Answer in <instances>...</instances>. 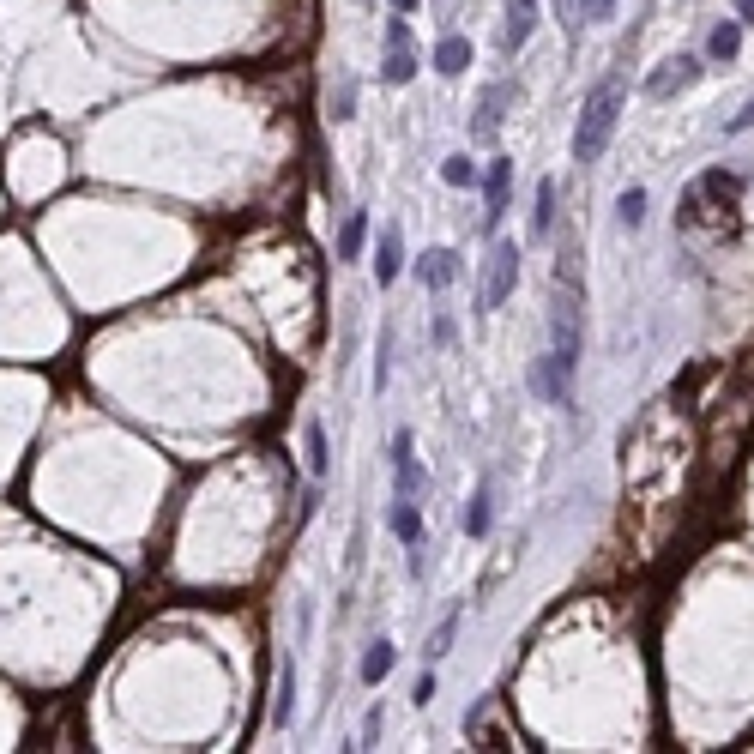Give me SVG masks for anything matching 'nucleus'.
<instances>
[{"label": "nucleus", "instance_id": "a211bd4d", "mask_svg": "<svg viewBox=\"0 0 754 754\" xmlns=\"http://www.w3.org/2000/svg\"><path fill=\"white\" fill-rule=\"evenodd\" d=\"M700 194H712V200H724V206H730V200L742 194V181H736V175H724V169H712V175L700 181Z\"/></svg>", "mask_w": 754, "mask_h": 754}, {"label": "nucleus", "instance_id": "c756f323", "mask_svg": "<svg viewBox=\"0 0 754 754\" xmlns=\"http://www.w3.org/2000/svg\"><path fill=\"white\" fill-rule=\"evenodd\" d=\"M411 7H417V0H393V13H411Z\"/></svg>", "mask_w": 754, "mask_h": 754}, {"label": "nucleus", "instance_id": "0eeeda50", "mask_svg": "<svg viewBox=\"0 0 754 754\" xmlns=\"http://www.w3.org/2000/svg\"><path fill=\"white\" fill-rule=\"evenodd\" d=\"M531 25H537V0H507L501 49H507V55H519V49H525V37H531Z\"/></svg>", "mask_w": 754, "mask_h": 754}, {"label": "nucleus", "instance_id": "c85d7f7f", "mask_svg": "<svg viewBox=\"0 0 754 754\" xmlns=\"http://www.w3.org/2000/svg\"><path fill=\"white\" fill-rule=\"evenodd\" d=\"M736 13H742V19H754V0H736Z\"/></svg>", "mask_w": 754, "mask_h": 754}, {"label": "nucleus", "instance_id": "2eb2a0df", "mask_svg": "<svg viewBox=\"0 0 754 754\" xmlns=\"http://www.w3.org/2000/svg\"><path fill=\"white\" fill-rule=\"evenodd\" d=\"M290 712H296V670L284 664V670H278V706H272V730H284V724H290Z\"/></svg>", "mask_w": 754, "mask_h": 754}, {"label": "nucleus", "instance_id": "6ab92c4d", "mask_svg": "<svg viewBox=\"0 0 754 754\" xmlns=\"http://www.w3.org/2000/svg\"><path fill=\"white\" fill-rule=\"evenodd\" d=\"M393 670V646L381 640V646H368V658H362V682H381Z\"/></svg>", "mask_w": 754, "mask_h": 754}, {"label": "nucleus", "instance_id": "dca6fc26", "mask_svg": "<svg viewBox=\"0 0 754 754\" xmlns=\"http://www.w3.org/2000/svg\"><path fill=\"white\" fill-rule=\"evenodd\" d=\"M362 236H368V218H362V212H350V218H344V230H338V254H344V260H356V254H362Z\"/></svg>", "mask_w": 754, "mask_h": 754}, {"label": "nucleus", "instance_id": "1a4fd4ad", "mask_svg": "<svg viewBox=\"0 0 754 754\" xmlns=\"http://www.w3.org/2000/svg\"><path fill=\"white\" fill-rule=\"evenodd\" d=\"M387 525H393V537H399V543H411V549L423 543V513H417V501H399V495H393Z\"/></svg>", "mask_w": 754, "mask_h": 754}, {"label": "nucleus", "instance_id": "412c9836", "mask_svg": "<svg viewBox=\"0 0 754 754\" xmlns=\"http://www.w3.org/2000/svg\"><path fill=\"white\" fill-rule=\"evenodd\" d=\"M308 471L326 477V429L320 423H308Z\"/></svg>", "mask_w": 754, "mask_h": 754}, {"label": "nucleus", "instance_id": "9d476101", "mask_svg": "<svg viewBox=\"0 0 754 754\" xmlns=\"http://www.w3.org/2000/svg\"><path fill=\"white\" fill-rule=\"evenodd\" d=\"M453 272H459V266H453V254H447V248H429V254H423V266H417V278H423L429 290H447V284H453Z\"/></svg>", "mask_w": 754, "mask_h": 754}, {"label": "nucleus", "instance_id": "5701e85b", "mask_svg": "<svg viewBox=\"0 0 754 754\" xmlns=\"http://www.w3.org/2000/svg\"><path fill=\"white\" fill-rule=\"evenodd\" d=\"M640 218H646V187H628V194H622V224L634 230Z\"/></svg>", "mask_w": 754, "mask_h": 754}, {"label": "nucleus", "instance_id": "a878e982", "mask_svg": "<svg viewBox=\"0 0 754 754\" xmlns=\"http://www.w3.org/2000/svg\"><path fill=\"white\" fill-rule=\"evenodd\" d=\"M350 109H356V85H344V91H332V115H338V121H350Z\"/></svg>", "mask_w": 754, "mask_h": 754}, {"label": "nucleus", "instance_id": "f3484780", "mask_svg": "<svg viewBox=\"0 0 754 754\" xmlns=\"http://www.w3.org/2000/svg\"><path fill=\"white\" fill-rule=\"evenodd\" d=\"M549 224H555V181H543V187H537V212H531V236H549Z\"/></svg>", "mask_w": 754, "mask_h": 754}, {"label": "nucleus", "instance_id": "7ed1b4c3", "mask_svg": "<svg viewBox=\"0 0 754 754\" xmlns=\"http://www.w3.org/2000/svg\"><path fill=\"white\" fill-rule=\"evenodd\" d=\"M513 284H519V248H513V242H495V254H489V278H483V290H477V308H483V314L501 308V302L513 296Z\"/></svg>", "mask_w": 754, "mask_h": 754}, {"label": "nucleus", "instance_id": "9b49d317", "mask_svg": "<svg viewBox=\"0 0 754 754\" xmlns=\"http://www.w3.org/2000/svg\"><path fill=\"white\" fill-rule=\"evenodd\" d=\"M471 67V43L465 37H441L435 43V73H465Z\"/></svg>", "mask_w": 754, "mask_h": 754}, {"label": "nucleus", "instance_id": "b1692460", "mask_svg": "<svg viewBox=\"0 0 754 754\" xmlns=\"http://www.w3.org/2000/svg\"><path fill=\"white\" fill-rule=\"evenodd\" d=\"M586 7H592V0H555V13H561V25H568V31L586 25Z\"/></svg>", "mask_w": 754, "mask_h": 754}, {"label": "nucleus", "instance_id": "bb28decb", "mask_svg": "<svg viewBox=\"0 0 754 754\" xmlns=\"http://www.w3.org/2000/svg\"><path fill=\"white\" fill-rule=\"evenodd\" d=\"M748 127H754V103H748L742 115H730V127H724V133H748Z\"/></svg>", "mask_w": 754, "mask_h": 754}, {"label": "nucleus", "instance_id": "f8f14e48", "mask_svg": "<svg viewBox=\"0 0 754 754\" xmlns=\"http://www.w3.org/2000/svg\"><path fill=\"white\" fill-rule=\"evenodd\" d=\"M381 73H387V85H411V79H417V55H411V43H393Z\"/></svg>", "mask_w": 754, "mask_h": 754}, {"label": "nucleus", "instance_id": "393cba45", "mask_svg": "<svg viewBox=\"0 0 754 754\" xmlns=\"http://www.w3.org/2000/svg\"><path fill=\"white\" fill-rule=\"evenodd\" d=\"M453 634H459V616H447V622L435 628V640H429V658H441V652L453 646Z\"/></svg>", "mask_w": 754, "mask_h": 754}, {"label": "nucleus", "instance_id": "cd10ccee", "mask_svg": "<svg viewBox=\"0 0 754 754\" xmlns=\"http://www.w3.org/2000/svg\"><path fill=\"white\" fill-rule=\"evenodd\" d=\"M616 13V0H592V7H586V19H610Z\"/></svg>", "mask_w": 754, "mask_h": 754}, {"label": "nucleus", "instance_id": "423d86ee", "mask_svg": "<svg viewBox=\"0 0 754 754\" xmlns=\"http://www.w3.org/2000/svg\"><path fill=\"white\" fill-rule=\"evenodd\" d=\"M694 79H700V61H694V55H676V61H664V67L646 79V97L664 103L670 91H682V85H694Z\"/></svg>", "mask_w": 754, "mask_h": 754}, {"label": "nucleus", "instance_id": "ddd939ff", "mask_svg": "<svg viewBox=\"0 0 754 754\" xmlns=\"http://www.w3.org/2000/svg\"><path fill=\"white\" fill-rule=\"evenodd\" d=\"M501 103H507V85H501V91H489V97L477 103V115H471V133H477V139H489V133L501 127Z\"/></svg>", "mask_w": 754, "mask_h": 754}, {"label": "nucleus", "instance_id": "4be33fe9", "mask_svg": "<svg viewBox=\"0 0 754 754\" xmlns=\"http://www.w3.org/2000/svg\"><path fill=\"white\" fill-rule=\"evenodd\" d=\"M441 175H447V187H471V181H477V163H471V157H447Z\"/></svg>", "mask_w": 754, "mask_h": 754}, {"label": "nucleus", "instance_id": "4468645a", "mask_svg": "<svg viewBox=\"0 0 754 754\" xmlns=\"http://www.w3.org/2000/svg\"><path fill=\"white\" fill-rule=\"evenodd\" d=\"M706 49H712L718 61H736V49H742V25H736V19H724V25H712V37H706Z\"/></svg>", "mask_w": 754, "mask_h": 754}, {"label": "nucleus", "instance_id": "f257e3e1", "mask_svg": "<svg viewBox=\"0 0 754 754\" xmlns=\"http://www.w3.org/2000/svg\"><path fill=\"white\" fill-rule=\"evenodd\" d=\"M580 368V296H574V254L555 266V314H549V356L531 368V387L549 405H568V381Z\"/></svg>", "mask_w": 754, "mask_h": 754}, {"label": "nucleus", "instance_id": "6e6552de", "mask_svg": "<svg viewBox=\"0 0 754 754\" xmlns=\"http://www.w3.org/2000/svg\"><path fill=\"white\" fill-rule=\"evenodd\" d=\"M405 272V242H399V230L387 224V236H381V248H374V278L381 284H393Z\"/></svg>", "mask_w": 754, "mask_h": 754}, {"label": "nucleus", "instance_id": "20e7f679", "mask_svg": "<svg viewBox=\"0 0 754 754\" xmlns=\"http://www.w3.org/2000/svg\"><path fill=\"white\" fill-rule=\"evenodd\" d=\"M393 495L399 501H417V489H423V465H417V441H411V429H399L393 435Z\"/></svg>", "mask_w": 754, "mask_h": 754}, {"label": "nucleus", "instance_id": "aec40b11", "mask_svg": "<svg viewBox=\"0 0 754 754\" xmlns=\"http://www.w3.org/2000/svg\"><path fill=\"white\" fill-rule=\"evenodd\" d=\"M489 519H495V513H489V489H477V495H471V507H465V531H471V537H483V531H489Z\"/></svg>", "mask_w": 754, "mask_h": 754}, {"label": "nucleus", "instance_id": "f03ea898", "mask_svg": "<svg viewBox=\"0 0 754 754\" xmlns=\"http://www.w3.org/2000/svg\"><path fill=\"white\" fill-rule=\"evenodd\" d=\"M616 121H622V79H604V85L586 97V109H580L574 157H580V163H598L604 145H610V133H616Z\"/></svg>", "mask_w": 754, "mask_h": 754}, {"label": "nucleus", "instance_id": "39448f33", "mask_svg": "<svg viewBox=\"0 0 754 754\" xmlns=\"http://www.w3.org/2000/svg\"><path fill=\"white\" fill-rule=\"evenodd\" d=\"M507 194H513V163L495 157V163L483 169V224H495V218L507 212Z\"/></svg>", "mask_w": 754, "mask_h": 754}]
</instances>
